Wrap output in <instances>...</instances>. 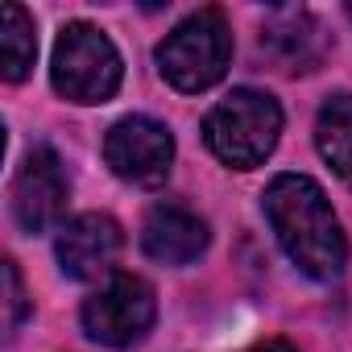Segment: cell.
<instances>
[{"label":"cell","mask_w":352,"mask_h":352,"mask_svg":"<svg viewBox=\"0 0 352 352\" xmlns=\"http://www.w3.org/2000/svg\"><path fill=\"white\" fill-rule=\"evenodd\" d=\"M232 58V34L220 9H199L183 25H174L157 46V71L179 91H208L224 79Z\"/></svg>","instance_id":"3957f363"},{"label":"cell","mask_w":352,"mask_h":352,"mask_svg":"<svg viewBox=\"0 0 352 352\" xmlns=\"http://www.w3.org/2000/svg\"><path fill=\"white\" fill-rule=\"evenodd\" d=\"M245 352H298V348L286 344V340H261V344H253V348H245Z\"/></svg>","instance_id":"5bb4252c"},{"label":"cell","mask_w":352,"mask_h":352,"mask_svg":"<svg viewBox=\"0 0 352 352\" xmlns=\"http://www.w3.org/2000/svg\"><path fill=\"white\" fill-rule=\"evenodd\" d=\"M71 183L54 149H34L13 179V216L25 232H46L67 212Z\"/></svg>","instance_id":"52a82bcc"},{"label":"cell","mask_w":352,"mask_h":352,"mask_svg":"<svg viewBox=\"0 0 352 352\" xmlns=\"http://www.w3.org/2000/svg\"><path fill=\"white\" fill-rule=\"evenodd\" d=\"M104 157L116 179L133 187H162L170 162H174V137L166 124L149 116H124L104 137Z\"/></svg>","instance_id":"8992f818"},{"label":"cell","mask_w":352,"mask_h":352,"mask_svg":"<svg viewBox=\"0 0 352 352\" xmlns=\"http://www.w3.org/2000/svg\"><path fill=\"white\" fill-rule=\"evenodd\" d=\"M120 249H124L120 224L112 216H100V212L67 220L58 232V265L75 282H96V278L112 274Z\"/></svg>","instance_id":"ba28073f"},{"label":"cell","mask_w":352,"mask_h":352,"mask_svg":"<svg viewBox=\"0 0 352 352\" xmlns=\"http://www.w3.org/2000/svg\"><path fill=\"white\" fill-rule=\"evenodd\" d=\"M261 208L274 224L278 245L307 278L331 282L344 274L348 241H344L340 220L315 179H307V174H278L261 195Z\"/></svg>","instance_id":"6da1fadb"},{"label":"cell","mask_w":352,"mask_h":352,"mask_svg":"<svg viewBox=\"0 0 352 352\" xmlns=\"http://www.w3.org/2000/svg\"><path fill=\"white\" fill-rule=\"evenodd\" d=\"M315 145L323 153V162L352 179V96H331L323 108H319V120H315Z\"/></svg>","instance_id":"8fae6325"},{"label":"cell","mask_w":352,"mask_h":352,"mask_svg":"<svg viewBox=\"0 0 352 352\" xmlns=\"http://www.w3.org/2000/svg\"><path fill=\"white\" fill-rule=\"evenodd\" d=\"M120 75H124V67H120V54L108 42V34H100L87 21H75L58 34L54 58H50V83L63 100L104 104L116 96Z\"/></svg>","instance_id":"277c9868"},{"label":"cell","mask_w":352,"mask_h":352,"mask_svg":"<svg viewBox=\"0 0 352 352\" xmlns=\"http://www.w3.org/2000/svg\"><path fill=\"white\" fill-rule=\"evenodd\" d=\"M157 302L145 278L133 274H112L87 302H83V331L96 344L108 348H129L153 327Z\"/></svg>","instance_id":"5b68a950"},{"label":"cell","mask_w":352,"mask_h":352,"mask_svg":"<svg viewBox=\"0 0 352 352\" xmlns=\"http://www.w3.org/2000/svg\"><path fill=\"white\" fill-rule=\"evenodd\" d=\"M261 50H270L286 71H311V63H319V54H323L319 21L302 9H282L265 21Z\"/></svg>","instance_id":"30bf717a"},{"label":"cell","mask_w":352,"mask_h":352,"mask_svg":"<svg viewBox=\"0 0 352 352\" xmlns=\"http://www.w3.org/2000/svg\"><path fill=\"white\" fill-rule=\"evenodd\" d=\"M34 58H38L34 17L21 5H5V13H0V71H5L9 83H21Z\"/></svg>","instance_id":"7c38bea8"},{"label":"cell","mask_w":352,"mask_h":352,"mask_svg":"<svg viewBox=\"0 0 352 352\" xmlns=\"http://www.w3.org/2000/svg\"><path fill=\"white\" fill-rule=\"evenodd\" d=\"M141 249L162 265H191L208 249V224L179 204H157L141 224Z\"/></svg>","instance_id":"9c48e42d"},{"label":"cell","mask_w":352,"mask_h":352,"mask_svg":"<svg viewBox=\"0 0 352 352\" xmlns=\"http://www.w3.org/2000/svg\"><path fill=\"white\" fill-rule=\"evenodd\" d=\"M282 137V108L274 96L253 91V87H236L232 96H224L208 120H204V141L208 149L232 166V170H253L261 166L274 145Z\"/></svg>","instance_id":"7a4b0ae2"},{"label":"cell","mask_w":352,"mask_h":352,"mask_svg":"<svg viewBox=\"0 0 352 352\" xmlns=\"http://www.w3.org/2000/svg\"><path fill=\"white\" fill-rule=\"evenodd\" d=\"M0 282H5V327L17 331V323L30 315V298H25V286H21V274L13 261L0 265Z\"/></svg>","instance_id":"4fadbf2b"}]
</instances>
